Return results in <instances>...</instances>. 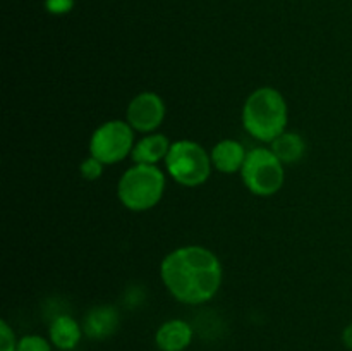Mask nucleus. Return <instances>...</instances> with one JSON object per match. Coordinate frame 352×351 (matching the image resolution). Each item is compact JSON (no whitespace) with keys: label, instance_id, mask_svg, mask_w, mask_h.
<instances>
[{"label":"nucleus","instance_id":"obj_13","mask_svg":"<svg viewBox=\"0 0 352 351\" xmlns=\"http://www.w3.org/2000/svg\"><path fill=\"white\" fill-rule=\"evenodd\" d=\"M272 151L278 157L282 164H296L305 155V141L296 133H284L272 141Z\"/></svg>","mask_w":352,"mask_h":351},{"label":"nucleus","instance_id":"obj_17","mask_svg":"<svg viewBox=\"0 0 352 351\" xmlns=\"http://www.w3.org/2000/svg\"><path fill=\"white\" fill-rule=\"evenodd\" d=\"M72 7V0H47V9L54 14L67 12Z\"/></svg>","mask_w":352,"mask_h":351},{"label":"nucleus","instance_id":"obj_11","mask_svg":"<svg viewBox=\"0 0 352 351\" xmlns=\"http://www.w3.org/2000/svg\"><path fill=\"white\" fill-rule=\"evenodd\" d=\"M170 145L172 143L164 134H148V136L141 138L138 143H134L131 157L136 164L157 165L158 162L167 158Z\"/></svg>","mask_w":352,"mask_h":351},{"label":"nucleus","instance_id":"obj_2","mask_svg":"<svg viewBox=\"0 0 352 351\" xmlns=\"http://www.w3.org/2000/svg\"><path fill=\"white\" fill-rule=\"evenodd\" d=\"M287 103L280 92L258 88L248 96L243 109L244 129L256 140L272 143L287 127Z\"/></svg>","mask_w":352,"mask_h":351},{"label":"nucleus","instance_id":"obj_4","mask_svg":"<svg viewBox=\"0 0 352 351\" xmlns=\"http://www.w3.org/2000/svg\"><path fill=\"white\" fill-rule=\"evenodd\" d=\"M168 176L182 186H199L210 178L212 157L201 145L189 140L175 141L170 145L165 158Z\"/></svg>","mask_w":352,"mask_h":351},{"label":"nucleus","instance_id":"obj_15","mask_svg":"<svg viewBox=\"0 0 352 351\" xmlns=\"http://www.w3.org/2000/svg\"><path fill=\"white\" fill-rule=\"evenodd\" d=\"M17 343L16 334L10 329L9 323L6 320L0 322V351H17Z\"/></svg>","mask_w":352,"mask_h":351},{"label":"nucleus","instance_id":"obj_8","mask_svg":"<svg viewBox=\"0 0 352 351\" xmlns=\"http://www.w3.org/2000/svg\"><path fill=\"white\" fill-rule=\"evenodd\" d=\"M155 341L162 351H184L192 341V329L184 320H168L157 330Z\"/></svg>","mask_w":352,"mask_h":351},{"label":"nucleus","instance_id":"obj_10","mask_svg":"<svg viewBox=\"0 0 352 351\" xmlns=\"http://www.w3.org/2000/svg\"><path fill=\"white\" fill-rule=\"evenodd\" d=\"M119 326V315L112 306H96L86 315L82 330L91 339H107Z\"/></svg>","mask_w":352,"mask_h":351},{"label":"nucleus","instance_id":"obj_18","mask_svg":"<svg viewBox=\"0 0 352 351\" xmlns=\"http://www.w3.org/2000/svg\"><path fill=\"white\" fill-rule=\"evenodd\" d=\"M342 341H344V344H346L347 350L352 351V323H349V326H347L346 329H344Z\"/></svg>","mask_w":352,"mask_h":351},{"label":"nucleus","instance_id":"obj_6","mask_svg":"<svg viewBox=\"0 0 352 351\" xmlns=\"http://www.w3.org/2000/svg\"><path fill=\"white\" fill-rule=\"evenodd\" d=\"M134 148V129L124 120H109L93 133L89 155L103 165L124 160Z\"/></svg>","mask_w":352,"mask_h":351},{"label":"nucleus","instance_id":"obj_16","mask_svg":"<svg viewBox=\"0 0 352 351\" xmlns=\"http://www.w3.org/2000/svg\"><path fill=\"white\" fill-rule=\"evenodd\" d=\"M81 174L85 179H89V181H93V179H98L100 176H102V171H103V164L100 160H96L95 157H91L89 155V158H86L85 162L81 164Z\"/></svg>","mask_w":352,"mask_h":351},{"label":"nucleus","instance_id":"obj_9","mask_svg":"<svg viewBox=\"0 0 352 351\" xmlns=\"http://www.w3.org/2000/svg\"><path fill=\"white\" fill-rule=\"evenodd\" d=\"M248 151L244 150L243 145L236 140H223L217 143L212 150V164L217 171L232 174L243 169L244 160H246Z\"/></svg>","mask_w":352,"mask_h":351},{"label":"nucleus","instance_id":"obj_14","mask_svg":"<svg viewBox=\"0 0 352 351\" xmlns=\"http://www.w3.org/2000/svg\"><path fill=\"white\" fill-rule=\"evenodd\" d=\"M17 351H52V346L41 336H24L17 343Z\"/></svg>","mask_w":352,"mask_h":351},{"label":"nucleus","instance_id":"obj_7","mask_svg":"<svg viewBox=\"0 0 352 351\" xmlns=\"http://www.w3.org/2000/svg\"><path fill=\"white\" fill-rule=\"evenodd\" d=\"M165 117V103L157 93L143 92L131 100L127 107V123L134 131L151 133Z\"/></svg>","mask_w":352,"mask_h":351},{"label":"nucleus","instance_id":"obj_1","mask_svg":"<svg viewBox=\"0 0 352 351\" xmlns=\"http://www.w3.org/2000/svg\"><path fill=\"white\" fill-rule=\"evenodd\" d=\"M162 281L177 301L201 305L219 292L222 265L203 246H182L170 251L160 267Z\"/></svg>","mask_w":352,"mask_h":351},{"label":"nucleus","instance_id":"obj_12","mask_svg":"<svg viewBox=\"0 0 352 351\" xmlns=\"http://www.w3.org/2000/svg\"><path fill=\"white\" fill-rule=\"evenodd\" d=\"M81 326L69 315L57 317L50 326V341L58 350L67 351L76 348L81 341Z\"/></svg>","mask_w":352,"mask_h":351},{"label":"nucleus","instance_id":"obj_3","mask_svg":"<svg viewBox=\"0 0 352 351\" xmlns=\"http://www.w3.org/2000/svg\"><path fill=\"white\" fill-rule=\"evenodd\" d=\"M165 191V176L157 165L134 164L117 184V196L126 209L144 212L157 205Z\"/></svg>","mask_w":352,"mask_h":351},{"label":"nucleus","instance_id":"obj_5","mask_svg":"<svg viewBox=\"0 0 352 351\" xmlns=\"http://www.w3.org/2000/svg\"><path fill=\"white\" fill-rule=\"evenodd\" d=\"M243 182L253 195H275L284 184V164L272 148H253L248 151L241 169Z\"/></svg>","mask_w":352,"mask_h":351}]
</instances>
